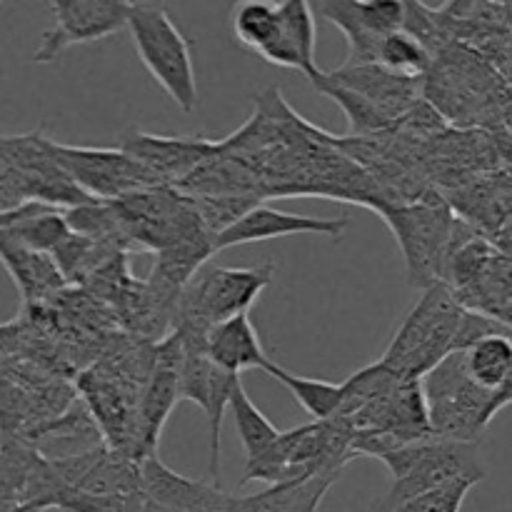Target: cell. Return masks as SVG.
<instances>
[{
    "label": "cell",
    "mask_w": 512,
    "mask_h": 512,
    "mask_svg": "<svg viewBox=\"0 0 512 512\" xmlns=\"http://www.w3.org/2000/svg\"><path fill=\"white\" fill-rule=\"evenodd\" d=\"M355 428L343 418L315 420L310 425L280 433V438L258 455L248 460L240 485L248 483H293L308 480L315 475L338 478L340 470L350 463V445H353Z\"/></svg>",
    "instance_id": "cell-1"
},
{
    "label": "cell",
    "mask_w": 512,
    "mask_h": 512,
    "mask_svg": "<svg viewBox=\"0 0 512 512\" xmlns=\"http://www.w3.org/2000/svg\"><path fill=\"white\" fill-rule=\"evenodd\" d=\"M335 83L345 85V88L355 90L363 95L365 100L383 110L390 120L400 123L408 118L415 108L420 105V83L418 78H405V75L393 73V70L383 68L378 63H363V65H340L335 73H328Z\"/></svg>",
    "instance_id": "cell-16"
},
{
    "label": "cell",
    "mask_w": 512,
    "mask_h": 512,
    "mask_svg": "<svg viewBox=\"0 0 512 512\" xmlns=\"http://www.w3.org/2000/svg\"><path fill=\"white\" fill-rule=\"evenodd\" d=\"M350 218H310V215L285 213V210L270 208L260 203L258 208L250 210L245 218L230 225L220 235L213 238L215 253L233 245L263 243V240L285 238V235H328V238H340L348 230Z\"/></svg>",
    "instance_id": "cell-14"
},
{
    "label": "cell",
    "mask_w": 512,
    "mask_h": 512,
    "mask_svg": "<svg viewBox=\"0 0 512 512\" xmlns=\"http://www.w3.org/2000/svg\"><path fill=\"white\" fill-rule=\"evenodd\" d=\"M205 348H208L210 360L218 368L228 370L233 375H240L243 370L253 368L265 370V365L270 363L248 313L215 325L208 333V338H205Z\"/></svg>",
    "instance_id": "cell-18"
},
{
    "label": "cell",
    "mask_w": 512,
    "mask_h": 512,
    "mask_svg": "<svg viewBox=\"0 0 512 512\" xmlns=\"http://www.w3.org/2000/svg\"><path fill=\"white\" fill-rule=\"evenodd\" d=\"M128 0H53V28H48L35 48V63H53L73 45L95 43L128 28Z\"/></svg>",
    "instance_id": "cell-9"
},
{
    "label": "cell",
    "mask_w": 512,
    "mask_h": 512,
    "mask_svg": "<svg viewBox=\"0 0 512 512\" xmlns=\"http://www.w3.org/2000/svg\"><path fill=\"white\" fill-rule=\"evenodd\" d=\"M48 508H45V505H40V503H28V505H20V508H15V510H10V512H45Z\"/></svg>",
    "instance_id": "cell-32"
},
{
    "label": "cell",
    "mask_w": 512,
    "mask_h": 512,
    "mask_svg": "<svg viewBox=\"0 0 512 512\" xmlns=\"http://www.w3.org/2000/svg\"><path fill=\"white\" fill-rule=\"evenodd\" d=\"M263 373H268L270 378L278 380L295 400H298L300 408L308 415H313L315 420H333L338 418L340 403H343V383H328V380H313L303 378V375L290 373L283 365L273 363L270 360L265 365Z\"/></svg>",
    "instance_id": "cell-24"
},
{
    "label": "cell",
    "mask_w": 512,
    "mask_h": 512,
    "mask_svg": "<svg viewBox=\"0 0 512 512\" xmlns=\"http://www.w3.org/2000/svg\"><path fill=\"white\" fill-rule=\"evenodd\" d=\"M233 33L235 40L245 50H250V53L260 55L268 63L280 65V68L295 70L290 50L285 45L278 3H270V0H248V3L235 5Z\"/></svg>",
    "instance_id": "cell-17"
},
{
    "label": "cell",
    "mask_w": 512,
    "mask_h": 512,
    "mask_svg": "<svg viewBox=\"0 0 512 512\" xmlns=\"http://www.w3.org/2000/svg\"><path fill=\"white\" fill-rule=\"evenodd\" d=\"M318 15L338 25L350 43L345 63H378V50L385 35L405 28L408 5L385 0V3H355V0H325L315 3Z\"/></svg>",
    "instance_id": "cell-11"
},
{
    "label": "cell",
    "mask_w": 512,
    "mask_h": 512,
    "mask_svg": "<svg viewBox=\"0 0 512 512\" xmlns=\"http://www.w3.org/2000/svg\"><path fill=\"white\" fill-rule=\"evenodd\" d=\"M228 410L233 413L235 430H238L240 445H243V453L248 460H255L258 455H263L275 440L280 438V430L265 418L263 410L250 400L248 390L243 388V383H235L233 395H230Z\"/></svg>",
    "instance_id": "cell-25"
},
{
    "label": "cell",
    "mask_w": 512,
    "mask_h": 512,
    "mask_svg": "<svg viewBox=\"0 0 512 512\" xmlns=\"http://www.w3.org/2000/svg\"><path fill=\"white\" fill-rule=\"evenodd\" d=\"M275 263H260L253 268H213L195 275L183 290L175 310V325L210 333L215 325L248 313L260 293L273 283Z\"/></svg>",
    "instance_id": "cell-6"
},
{
    "label": "cell",
    "mask_w": 512,
    "mask_h": 512,
    "mask_svg": "<svg viewBox=\"0 0 512 512\" xmlns=\"http://www.w3.org/2000/svg\"><path fill=\"white\" fill-rule=\"evenodd\" d=\"M53 468L70 490L90 495H143L140 460L110 443L53 460Z\"/></svg>",
    "instance_id": "cell-12"
},
{
    "label": "cell",
    "mask_w": 512,
    "mask_h": 512,
    "mask_svg": "<svg viewBox=\"0 0 512 512\" xmlns=\"http://www.w3.org/2000/svg\"><path fill=\"white\" fill-rule=\"evenodd\" d=\"M8 228V213H0V230Z\"/></svg>",
    "instance_id": "cell-33"
},
{
    "label": "cell",
    "mask_w": 512,
    "mask_h": 512,
    "mask_svg": "<svg viewBox=\"0 0 512 512\" xmlns=\"http://www.w3.org/2000/svg\"><path fill=\"white\" fill-rule=\"evenodd\" d=\"M0 263L5 265L10 278L18 285L25 305L38 303V300L58 293L63 285H68L63 275H60L53 255L35 253V250L23 248L13 238H8L3 230H0Z\"/></svg>",
    "instance_id": "cell-19"
},
{
    "label": "cell",
    "mask_w": 512,
    "mask_h": 512,
    "mask_svg": "<svg viewBox=\"0 0 512 512\" xmlns=\"http://www.w3.org/2000/svg\"><path fill=\"white\" fill-rule=\"evenodd\" d=\"M338 478L315 475L308 480L268 485L255 495H233L228 512H318L325 493Z\"/></svg>",
    "instance_id": "cell-21"
},
{
    "label": "cell",
    "mask_w": 512,
    "mask_h": 512,
    "mask_svg": "<svg viewBox=\"0 0 512 512\" xmlns=\"http://www.w3.org/2000/svg\"><path fill=\"white\" fill-rule=\"evenodd\" d=\"M465 308L448 285H430L420 303L405 315L383 353V363L403 380H423L455 353Z\"/></svg>",
    "instance_id": "cell-2"
},
{
    "label": "cell",
    "mask_w": 512,
    "mask_h": 512,
    "mask_svg": "<svg viewBox=\"0 0 512 512\" xmlns=\"http://www.w3.org/2000/svg\"><path fill=\"white\" fill-rule=\"evenodd\" d=\"M420 383H423L430 428L435 438L478 443L480 433L490 425L493 393L478 388L468 378L463 355H448Z\"/></svg>",
    "instance_id": "cell-7"
},
{
    "label": "cell",
    "mask_w": 512,
    "mask_h": 512,
    "mask_svg": "<svg viewBox=\"0 0 512 512\" xmlns=\"http://www.w3.org/2000/svg\"><path fill=\"white\" fill-rule=\"evenodd\" d=\"M180 365H183V343L178 333H170L153 350V363H150L148 380L140 390L138 403V458L155 455L160 433L173 413L175 405L180 403Z\"/></svg>",
    "instance_id": "cell-10"
},
{
    "label": "cell",
    "mask_w": 512,
    "mask_h": 512,
    "mask_svg": "<svg viewBox=\"0 0 512 512\" xmlns=\"http://www.w3.org/2000/svg\"><path fill=\"white\" fill-rule=\"evenodd\" d=\"M468 378L488 393H498L512 378V330L490 333L460 350Z\"/></svg>",
    "instance_id": "cell-22"
},
{
    "label": "cell",
    "mask_w": 512,
    "mask_h": 512,
    "mask_svg": "<svg viewBox=\"0 0 512 512\" xmlns=\"http://www.w3.org/2000/svg\"><path fill=\"white\" fill-rule=\"evenodd\" d=\"M378 65L398 75H405V78L423 80L430 73L433 55L413 33L403 28L398 33L385 35L378 50Z\"/></svg>",
    "instance_id": "cell-29"
},
{
    "label": "cell",
    "mask_w": 512,
    "mask_h": 512,
    "mask_svg": "<svg viewBox=\"0 0 512 512\" xmlns=\"http://www.w3.org/2000/svg\"><path fill=\"white\" fill-rule=\"evenodd\" d=\"M390 225L408 265V280L413 288L428 290L440 283L445 255L458 233L460 215L438 193H425L413 203H393L378 210Z\"/></svg>",
    "instance_id": "cell-3"
},
{
    "label": "cell",
    "mask_w": 512,
    "mask_h": 512,
    "mask_svg": "<svg viewBox=\"0 0 512 512\" xmlns=\"http://www.w3.org/2000/svg\"><path fill=\"white\" fill-rule=\"evenodd\" d=\"M53 155L75 185L98 203H113L138 190L163 185L123 148H75L53 140Z\"/></svg>",
    "instance_id": "cell-8"
},
{
    "label": "cell",
    "mask_w": 512,
    "mask_h": 512,
    "mask_svg": "<svg viewBox=\"0 0 512 512\" xmlns=\"http://www.w3.org/2000/svg\"><path fill=\"white\" fill-rule=\"evenodd\" d=\"M8 238H13L15 243H20L23 248L35 250V253L53 255L65 240L70 238V225L65 220V213L58 208H45L38 213L28 215L25 220L15 223L13 228L3 230Z\"/></svg>",
    "instance_id": "cell-27"
},
{
    "label": "cell",
    "mask_w": 512,
    "mask_h": 512,
    "mask_svg": "<svg viewBox=\"0 0 512 512\" xmlns=\"http://www.w3.org/2000/svg\"><path fill=\"white\" fill-rule=\"evenodd\" d=\"M0 448H3V428H0Z\"/></svg>",
    "instance_id": "cell-34"
},
{
    "label": "cell",
    "mask_w": 512,
    "mask_h": 512,
    "mask_svg": "<svg viewBox=\"0 0 512 512\" xmlns=\"http://www.w3.org/2000/svg\"><path fill=\"white\" fill-rule=\"evenodd\" d=\"M400 380L403 378L393 368H388L383 360L365 365L363 370L353 373L343 383V403H340L338 418L350 420L355 413H360L370 403H375L385 393H390Z\"/></svg>",
    "instance_id": "cell-28"
},
{
    "label": "cell",
    "mask_w": 512,
    "mask_h": 512,
    "mask_svg": "<svg viewBox=\"0 0 512 512\" xmlns=\"http://www.w3.org/2000/svg\"><path fill=\"white\" fill-rule=\"evenodd\" d=\"M280 23H283L285 45L290 50L295 70L305 75L310 83L320 78L323 70L315 63V8L308 0H283L278 3Z\"/></svg>",
    "instance_id": "cell-23"
},
{
    "label": "cell",
    "mask_w": 512,
    "mask_h": 512,
    "mask_svg": "<svg viewBox=\"0 0 512 512\" xmlns=\"http://www.w3.org/2000/svg\"><path fill=\"white\" fill-rule=\"evenodd\" d=\"M380 463L393 475V485L380 503V512H398L408 500L455 478H485L478 443H458V440L430 438L423 443L405 445L380 458Z\"/></svg>",
    "instance_id": "cell-5"
},
{
    "label": "cell",
    "mask_w": 512,
    "mask_h": 512,
    "mask_svg": "<svg viewBox=\"0 0 512 512\" xmlns=\"http://www.w3.org/2000/svg\"><path fill=\"white\" fill-rule=\"evenodd\" d=\"M455 298L465 310H475L490 318L512 310V255L493 245L473 280L458 290Z\"/></svg>",
    "instance_id": "cell-20"
},
{
    "label": "cell",
    "mask_w": 512,
    "mask_h": 512,
    "mask_svg": "<svg viewBox=\"0 0 512 512\" xmlns=\"http://www.w3.org/2000/svg\"><path fill=\"white\" fill-rule=\"evenodd\" d=\"M315 90H320L323 95L333 98L335 103L343 108V113L348 115V123L353 128V133H358L360 138H368V135H380L393 130L395 120H390L383 110L375 108L370 100H365L363 95H358L355 90L345 88V85L335 83L328 73H320V78L315 80Z\"/></svg>",
    "instance_id": "cell-26"
},
{
    "label": "cell",
    "mask_w": 512,
    "mask_h": 512,
    "mask_svg": "<svg viewBox=\"0 0 512 512\" xmlns=\"http://www.w3.org/2000/svg\"><path fill=\"white\" fill-rule=\"evenodd\" d=\"M18 335H20L18 323H3V325H0V358H3V355H8L10 350L18 345Z\"/></svg>",
    "instance_id": "cell-31"
},
{
    "label": "cell",
    "mask_w": 512,
    "mask_h": 512,
    "mask_svg": "<svg viewBox=\"0 0 512 512\" xmlns=\"http://www.w3.org/2000/svg\"><path fill=\"white\" fill-rule=\"evenodd\" d=\"M118 148L143 163L160 183L173 185V188H178L205 160L220 153V143H213V140L168 138V135L140 133V130H128Z\"/></svg>",
    "instance_id": "cell-13"
},
{
    "label": "cell",
    "mask_w": 512,
    "mask_h": 512,
    "mask_svg": "<svg viewBox=\"0 0 512 512\" xmlns=\"http://www.w3.org/2000/svg\"><path fill=\"white\" fill-rule=\"evenodd\" d=\"M128 33L135 53L155 83L170 95L183 113H193L198 105V78H195L190 43L160 3H133Z\"/></svg>",
    "instance_id": "cell-4"
},
{
    "label": "cell",
    "mask_w": 512,
    "mask_h": 512,
    "mask_svg": "<svg viewBox=\"0 0 512 512\" xmlns=\"http://www.w3.org/2000/svg\"><path fill=\"white\" fill-rule=\"evenodd\" d=\"M478 483L480 480L475 478H455L450 483H443L438 488L428 490V493L418 495V498L408 500L403 508H398V512H460L468 493Z\"/></svg>",
    "instance_id": "cell-30"
},
{
    "label": "cell",
    "mask_w": 512,
    "mask_h": 512,
    "mask_svg": "<svg viewBox=\"0 0 512 512\" xmlns=\"http://www.w3.org/2000/svg\"><path fill=\"white\" fill-rule=\"evenodd\" d=\"M143 495L150 503L175 512H228L233 495L220 485L205 480H190L170 470L158 455L140 463Z\"/></svg>",
    "instance_id": "cell-15"
}]
</instances>
